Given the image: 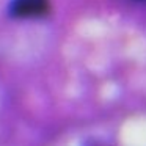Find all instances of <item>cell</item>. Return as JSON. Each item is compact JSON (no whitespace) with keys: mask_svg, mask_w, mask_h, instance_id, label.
<instances>
[{"mask_svg":"<svg viewBox=\"0 0 146 146\" xmlns=\"http://www.w3.org/2000/svg\"><path fill=\"white\" fill-rule=\"evenodd\" d=\"M49 10L47 0H13L10 11L14 17H36Z\"/></svg>","mask_w":146,"mask_h":146,"instance_id":"cell-1","label":"cell"}]
</instances>
